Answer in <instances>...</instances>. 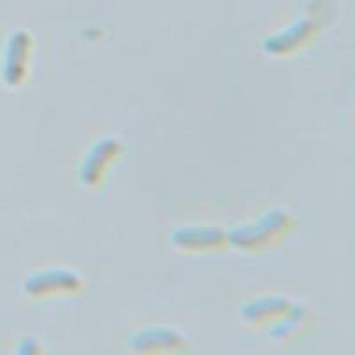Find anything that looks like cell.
<instances>
[{"mask_svg": "<svg viewBox=\"0 0 355 355\" xmlns=\"http://www.w3.org/2000/svg\"><path fill=\"white\" fill-rule=\"evenodd\" d=\"M31 46L27 33H15L8 46V59H6L4 77L9 84H18L24 77L25 61H27V50Z\"/></svg>", "mask_w": 355, "mask_h": 355, "instance_id": "1", "label": "cell"}]
</instances>
